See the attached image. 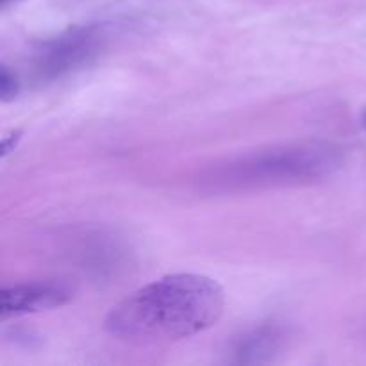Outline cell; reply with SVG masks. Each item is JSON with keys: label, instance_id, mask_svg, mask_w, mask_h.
<instances>
[{"label": "cell", "instance_id": "1", "mask_svg": "<svg viewBox=\"0 0 366 366\" xmlns=\"http://www.w3.org/2000/svg\"><path fill=\"white\" fill-rule=\"evenodd\" d=\"M224 307L225 293L214 279L167 275L113 307L104 329L132 345H163L209 329L220 320Z\"/></svg>", "mask_w": 366, "mask_h": 366}, {"label": "cell", "instance_id": "2", "mask_svg": "<svg viewBox=\"0 0 366 366\" xmlns=\"http://www.w3.org/2000/svg\"><path fill=\"white\" fill-rule=\"evenodd\" d=\"M336 168V154L318 147L270 150L245 157L214 177V182L229 186H261L302 182L331 174Z\"/></svg>", "mask_w": 366, "mask_h": 366}, {"label": "cell", "instance_id": "3", "mask_svg": "<svg viewBox=\"0 0 366 366\" xmlns=\"http://www.w3.org/2000/svg\"><path fill=\"white\" fill-rule=\"evenodd\" d=\"M111 39L106 25H89L46 43L36 59V71L43 79H56L88 63Z\"/></svg>", "mask_w": 366, "mask_h": 366}, {"label": "cell", "instance_id": "4", "mask_svg": "<svg viewBox=\"0 0 366 366\" xmlns=\"http://www.w3.org/2000/svg\"><path fill=\"white\" fill-rule=\"evenodd\" d=\"M71 299L70 290L61 285H21L6 288L0 302V318L7 320L21 315L61 307Z\"/></svg>", "mask_w": 366, "mask_h": 366}, {"label": "cell", "instance_id": "5", "mask_svg": "<svg viewBox=\"0 0 366 366\" xmlns=\"http://www.w3.org/2000/svg\"><path fill=\"white\" fill-rule=\"evenodd\" d=\"M282 335L277 327H259L238 340L234 345L236 361L239 363H261L272 360L282 345Z\"/></svg>", "mask_w": 366, "mask_h": 366}, {"label": "cell", "instance_id": "6", "mask_svg": "<svg viewBox=\"0 0 366 366\" xmlns=\"http://www.w3.org/2000/svg\"><path fill=\"white\" fill-rule=\"evenodd\" d=\"M16 93H18V81L6 66H2V71H0V95H2V100L6 102V100L14 99Z\"/></svg>", "mask_w": 366, "mask_h": 366}, {"label": "cell", "instance_id": "7", "mask_svg": "<svg viewBox=\"0 0 366 366\" xmlns=\"http://www.w3.org/2000/svg\"><path fill=\"white\" fill-rule=\"evenodd\" d=\"M365 122H366V114H365Z\"/></svg>", "mask_w": 366, "mask_h": 366}]
</instances>
